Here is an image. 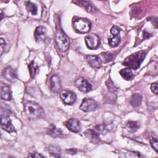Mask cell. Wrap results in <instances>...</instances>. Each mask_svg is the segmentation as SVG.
I'll return each instance as SVG.
<instances>
[{
  "label": "cell",
  "mask_w": 158,
  "mask_h": 158,
  "mask_svg": "<svg viewBox=\"0 0 158 158\" xmlns=\"http://www.w3.org/2000/svg\"><path fill=\"white\" fill-rule=\"evenodd\" d=\"M85 136L93 143L97 144L100 142V138L99 133L93 130H88L85 133Z\"/></svg>",
  "instance_id": "obj_15"
},
{
  "label": "cell",
  "mask_w": 158,
  "mask_h": 158,
  "mask_svg": "<svg viewBox=\"0 0 158 158\" xmlns=\"http://www.w3.org/2000/svg\"><path fill=\"white\" fill-rule=\"evenodd\" d=\"M28 68H29V72H30V74L31 75V77H34L36 70L38 69V66L35 64V62L33 61H32L28 65Z\"/></svg>",
  "instance_id": "obj_26"
},
{
  "label": "cell",
  "mask_w": 158,
  "mask_h": 158,
  "mask_svg": "<svg viewBox=\"0 0 158 158\" xmlns=\"http://www.w3.org/2000/svg\"><path fill=\"white\" fill-rule=\"evenodd\" d=\"M146 52L144 51H140L130 54L123 62V65L127 66L129 69L133 70L138 69L141 64L144 60Z\"/></svg>",
  "instance_id": "obj_1"
},
{
  "label": "cell",
  "mask_w": 158,
  "mask_h": 158,
  "mask_svg": "<svg viewBox=\"0 0 158 158\" xmlns=\"http://www.w3.org/2000/svg\"><path fill=\"white\" fill-rule=\"evenodd\" d=\"M1 98L5 101H10L12 99V93L9 86L1 84Z\"/></svg>",
  "instance_id": "obj_13"
},
{
  "label": "cell",
  "mask_w": 158,
  "mask_h": 158,
  "mask_svg": "<svg viewBox=\"0 0 158 158\" xmlns=\"http://www.w3.org/2000/svg\"><path fill=\"white\" fill-rule=\"evenodd\" d=\"M49 151L51 153V154L54 157H58L60 156V152H61L60 149L56 146H53V145L49 146Z\"/></svg>",
  "instance_id": "obj_21"
},
{
  "label": "cell",
  "mask_w": 158,
  "mask_h": 158,
  "mask_svg": "<svg viewBox=\"0 0 158 158\" xmlns=\"http://www.w3.org/2000/svg\"><path fill=\"white\" fill-rule=\"evenodd\" d=\"M106 83V86L110 92L114 93L117 90V88L115 87V86L114 85L113 82L110 80H107Z\"/></svg>",
  "instance_id": "obj_27"
},
{
  "label": "cell",
  "mask_w": 158,
  "mask_h": 158,
  "mask_svg": "<svg viewBox=\"0 0 158 158\" xmlns=\"http://www.w3.org/2000/svg\"><path fill=\"white\" fill-rule=\"evenodd\" d=\"M95 129L98 133H103L106 131L107 128L104 124H100V125H98L97 126H96Z\"/></svg>",
  "instance_id": "obj_29"
},
{
  "label": "cell",
  "mask_w": 158,
  "mask_h": 158,
  "mask_svg": "<svg viewBox=\"0 0 158 158\" xmlns=\"http://www.w3.org/2000/svg\"><path fill=\"white\" fill-rule=\"evenodd\" d=\"M120 31V28H119L118 27L115 26V25L113 26L110 29V33L114 36L118 35L119 34Z\"/></svg>",
  "instance_id": "obj_30"
},
{
  "label": "cell",
  "mask_w": 158,
  "mask_h": 158,
  "mask_svg": "<svg viewBox=\"0 0 158 158\" xmlns=\"http://www.w3.org/2000/svg\"><path fill=\"white\" fill-rule=\"evenodd\" d=\"M119 73H120L121 77L125 80H130L133 77V74L131 70L129 68L128 69H127V68L123 69L120 70Z\"/></svg>",
  "instance_id": "obj_19"
},
{
  "label": "cell",
  "mask_w": 158,
  "mask_h": 158,
  "mask_svg": "<svg viewBox=\"0 0 158 158\" xmlns=\"http://www.w3.org/2000/svg\"><path fill=\"white\" fill-rule=\"evenodd\" d=\"M98 107L97 102L90 98H85L80 106V110L84 112H91L94 110Z\"/></svg>",
  "instance_id": "obj_6"
},
{
  "label": "cell",
  "mask_w": 158,
  "mask_h": 158,
  "mask_svg": "<svg viewBox=\"0 0 158 158\" xmlns=\"http://www.w3.org/2000/svg\"><path fill=\"white\" fill-rule=\"evenodd\" d=\"M24 111L27 116L30 119H38L44 115L43 108L36 102L27 101L24 104Z\"/></svg>",
  "instance_id": "obj_2"
},
{
  "label": "cell",
  "mask_w": 158,
  "mask_h": 158,
  "mask_svg": "<svg viewBox=\"0 0 158 158\" xmlns=\"http://www.w3.org/2000/svg\"><path fill=\"white\" fill-rule=\"evenodd\" d=\"M60 97L65 104L69 105L73 104L76 101V95L71 91H62L60 93Z\"/></svg>",
  "instance_id": "obj_8"
},
{
  "label": "cell",
  "mask_w": 158,
  "mask_h": 158,
  "mask_svg": "<svg viewBox=\"0 0 158 158\" xmlns=\"http://www.w3.org/2000/svg\"><path fill=\"white\" fill-rule=\"evenodd\" d=\"M3 76L6 79L10 82H14L17 80V72L16 70L12 67H7L4 69L3 72Z\"/></svg>",
  "instance_id": "obj_12"
},
{
  "label": "cell",
  "mask_w": 158,
  "mask_h": 158,
  "mask_svg": "<svg viewBox=\"0 0 158 158\" xmlns=\"http://www.w3.org/2000/svg\"><path fill=\"white\" fill-rule=\"evenodd\" d=\"M1 125L2 128L5 131L9 133L15 132V130L12 124V122L8 116L1 115Z\"/></svg>",
  "instance_id": "obj_9"
},
{
  "label": "cell",
  "mask_w": 158,
  "mask_h": 158,
  "mask_svg": "<svg viewBox=\"0 0 158 158\" xmlns=\"http://www.w3.org/2000/svg\"><path fill=\"white\" fill-rule=\"evenodd\" d=\"M48 133L54 138L62 137L64 136L63 132L62 131V130L57 128L53 124H51L50 127L48 128Z\"/></svg>",
  "instance_id": "obj_17"
},
{
  "label": "cell",
  "mask_w": 158,
  "mask_h": 158,
  "mask_svg": "<svg viewBox=\"0 0 158 158\" xmlns=\"http://www.w3.org/2000/svg\"><path fill=\"white\" fill-rule=\"evenodd\" d=\"M127 127L131 131H135L137 130L139 127V124L136 121H128L126 124Z\"/></svg>",
  "instance_id": "obj_24"
},
{
  "label": "cell",
  "mask_w": 158,
  "mask_h": 158,
  "mask_svg": "<svg viewBox=\"0 0 158 158\" xmlns=\"http://www.w3.org/2000/svg\"><path fill=\"white\" fill-rule=\"evenodd\" d=\"M121 38L119 35L114 36L113 38L109 39V44L112 47H117L120 43Z\"/></svg>",
  "instance_id": "obj_22"
},
{
  "label": "cell",
  "mask_w": 158,
  "mask_h": 158,
  "mask_svg": "<svg viewBox=\"0 0 158 158\" xmlns=\"http://www.w3.org/2000/svg\"><path fill=\"white\" fill-rule=\"evenodd\" d=\"M142 101V96L138 93H135L131 96L130 99V104L131 105L134 107H138L140 106Z\"/></svg>",
  "instance_id": "obj_18"
},
{
  "label": "cell",
  "mask_w": 158,
  "mask_h": 158,
  "mask_svg": "<svg viewBox=\"0 0 158 158\" xmlns=\"http://www.w3.org/2000/svg\"><path fill=\"white\" fill-rule=\"evenodd\" d=\"M150 144L152 146V148L155 150L156 152L158 151V141L157 138H152L150 140Z\"/></svg>",
  "instance_id": "obj_28"
},
{
  "label": "cell",
  "mask_w": 158,
  "mask_h": 158,
  "mask_svg": "<svg viewBox=\"0 0 158 158\" xmlns=\"http://www.w3.org/2000/svg\"><path fill=\"white\" fill-rule=\"evenodd\" d=\"M50 88L54 93H58L61 89V82L59 77L54 75L50 79Z\"/></svg>",
  "instance_id": "obj_11"
},
{
  "label": "cell",
  "mask_w": 158,
  "mask_h": 158,
  "mask_svg": "<svg viewBox=\"0 0 158 158\" xmlns=\"http://www.w3.org/2000/svg\"><path fill=\"white\" fill-rule=\"evenodd\" d=\"M104 99L106 100V101L107 102L112 104V103H114V102H115V101L116 99V96L115 95L114 93L110 92L109 93H107L105 95Z\"/></svg>",
  "instance_id": "obj_25"
},
{
  "label": "cell",
  "mask_w": 158,
  "mask_h": 158,
  "mask_svg": "<svg viewBox=\"0 0 158 158\" xmlns=\"http://www.w3.org/2000/svg\"><path fill=\"white\" fill-rule=\"evenodd\" d=\"M86 60L89 64L94 69H99L101 66L102 61L100 57L98 56H88L86 57Z\"/></svg>",
  "instance_id": "obj_14"
},
{
  "label": "cell",
  "mask_w": 158,
  "mask_h": 158,
  "mask_svg": "<svg viewBox=\"0 0 158 158\" xmlns=\"http://www.w3.org/2000/svg\"><path fill=\"white\" fill-rule=\"evenodd\" d=\"M28 157H44V156L43 155H41L39 153H37V152L29 154L28 155Z\"/></svg>",
  "instance_id": "obj_32"
},
{
  "label": "cell",
  "mask_w": 158,
  "mask_h": 158,
  "mask_svg": "<svg viewBox=\"0 0 158 158\" xmlns=\"http://www.w3.org/2000/svg\"><path fill=\"white\" fill-rule=\"evenodd\" d=\"M6 46V42L5 41H4V40L1 38V53L2 54L3 50H4V48Z\"/></svg>",
  "instance_id": "obj_33"
},
{
  "label": "cell",
  "mask_w": 158,
  "mask_h": 158,
  "mask_svg": "<svg viewBox=\"0 0 158 158\" xmlns=\"http://www.w3.org/2000/svg\"><path fill=\"white\" fill-rule=\"evenodd\" d=\"M46 32V29L43 27L42 26L37 27L34 33V36L36 39V41L39 42L43 41L45 38Z\"/></svg>",
  "instance_id": "obj_16"
},
{
  "label": "cell",
  "mask_w": 158,
  "mask_h": 158,
  "mask_svg": "<svg viewBox=\"0 0 158 158\" xmlns=\"http://www.w3.org/2000/svg\"><path fill=\"white\" fill-rule=\"evenodd\" d=\"M26 7L27 8V9L33 14V15H36L37 14V11H38V8L37 6L35 4L30 2V1H28L26 2Z\"/></svg>",
  "instance_id": "obj_23"
},
{
  "label": "cell",
  "mask_w": 158,
  "mask_h": 158,
  "mask_svg": "<svg viewBox=\"0 0 158 158\" xmlns=\"http://www.w3.org/2000/svg\"><path fill=\"white\" fill-rule=\"evenodd\" d=\"M65 126L67 128L72 132L78 133L81 130V126L80 122L76 118H70L65 122Z\"/></svg>",
  "instance_id": "obj_10"
},
{
  "label": "cell",
  "mask_w": 158,
  "mask_h": 158,
  "mask_svg": "<svg viewBox=\"0 0 158 158\" xmlns=\"http://www.w3.org/2000/svg\"><path fill=\"white\" fill-rule=\"evenodd\" d=\"M76 86L83 93H88L92 89L91 84L83 77H78L75 81Z\"/></svg>",
  "instance_id": "obj_7"
},
{
  "label": "cell",
  "mask_w": 158,
  "mask_h": 158,
  "mask_svg": "<svg viewBox=\"0 0 158 158\" xmlns=\"http://www.w3.org/2000/svg\"><path fill=\"white\" fill-rule=\"evenodd\" d=\"M78 4L80 6H84V7L86 9L88 12H94V6L89 1H78Z\"/></svg>",
  "instance_id": "obj_20"
},
{
  "label": "cell",
  "mask_w": 158,
  "mask_h": 158,
  "mask_svg": "<svg viewBox=\"0 0 158 158\" xmlns=\"http://www.w3.org/2000/svg\"><path fill=\"white\" fill-rule=\"evenodd\" d=\"M157 83H152L151 86V89L152 91V93H154L156 94H157Z\"/></svg>",
  "instance_id": "obj_31"
},
{
  "label": "cell",
  "mask_w": 158,
  "mask_h": 158,
  "mask_svg": "<svg viewBox=\"0 0 158 158\" xmlns=\"http://www.w3.org/2000/svg\"><path fill=\"white\" fill-rule=\"evenodd\" d=\"M73 27L77 32L86 33L90 30L91 24L90 22L86 19L77 17L73 20Z\"/></svg>",
  "instance_id": "obj_4"
},
{
  "label": "cell",
  "mask_w": 158,
  "mask_h": 158,
  "mask_svg": "<svg viewBox=\"0 0 158 158\" xmlns=\"http://www.w3.org/2000/svg\"><path fill=\"white\" fill-rule=\"evenodd\" d=\"M85 44L89 49H96L100 45V38L96 34H90L85 38Z\"/></svg>",
  "instance_id": "obj_5"
},
{
  "label": "cell",
  "mask_w": 158,
  "mask_h": 158,
  "mask_svg": "<svg viewBox=\"0 0 158 158\" xmlns=\"http://www.w3.org/2000/svg\"><path fill=\"white\" fill-rule=\"evenodd\" d=\"M55 40L56 45L60 51L62 52L67 51L70 45L69 40L60 28H57L56 30Z\"/></svg>",
  "instance_id": "obj_3"
}]
</instances>
